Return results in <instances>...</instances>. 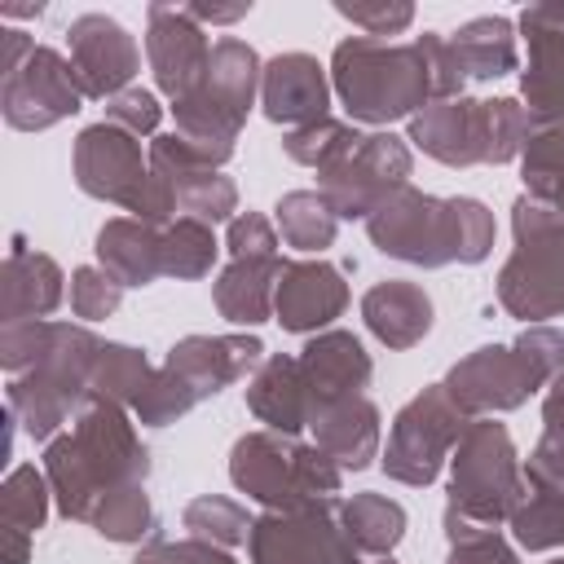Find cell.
Returning a JSON list of instances; mask_svg holds the SVG:
<instances>
[{
	"mask_svg": "<svg viewBox=\"0 0 564 564\" xmlns=\"http://www.w3.org/2000/svg\"><path fill=\"white\" fill-rule=\"evenodd\" d=\"M330 84L357 123H392L414 119L432 101L463 97V66L445 35L423 31L410 44L348 35L335 44Z\"/></svg>",
	"mask_w": 564,
	"mask_h": 564,
	"instance_id": "6da1fadb",
	"label": "cell"
},
{
	"mask_svg": "<svg viewBox=\"0 0 564 564\" xmlns=\"http://www.w3.org/2000/svg\"><path fill=\"white\" fill-rule=\"evenodd\" d=\"M145 471H150V454L128 410L101 397H88L70 432L48 441L44 449V476L66 520L93 524L97 507L123 485H145Z\"/></svg>",
	"mask_w": 564,
	"mask_h": 564,
	"instance_id": "7a4b0ae2",
	"label": "cell"
},
{
	"mask_svg": "<svg viewBox=\"0 0 564 564\" xmlns=\"http://www.w3.org/2000/svg\"><path fill=\"white\" fill-rule=\"evenodd\" d=\"M366 234L383 256L405 264H480L494 247V212L480 198H436L405 185L375 207Z\"/></svg>",
	"mask_w": 564,
	"mask_h": 564,
	"instance_id": "3957f363",
	"label": "cell"
},
{
	"mask_svg": "<svg viewBox=\"0 0 564 564\" xmlns=\"http://www.w3.org/2000/svg\"><path fill=\"white\" fill-rule=\"evenodd\" d=\"M564 370V335L555 326H529L516 344H485L449 366L445 392L476 419L520 410L538 388Z\"/></svg>",
	"mask_w": 564,
	"mask_h": 564,
	"instance_id": "277c9868",
	"label": "cell"
},
{
	"mask_svg": "<svg viewBox=\"0 0 564 564\" xmlns=\"http://www.w3.org/2000/svg\"><path fill=\"white\" fill-rule=\"evenodd\" d=\"M410 141L445 167L511 163L529 141V110L516 97L432 101L410 119Z\"/></svg>",
	"mask_w": 564,
	"mask_h": 564,
	"instance_id": "5b68a950",
	"label": "cell"
},
{
	"mask_svg": "<svg viewBox=\"0 0 564 564\" xmlns=\"http://www.w3.org/2000/svg\"><path fill=\"white\" fill-rule=\"evenodd\" d=\"M229 480L238 485V494H247L264 511H286L317 498H335L344 485V467L317 445L260 427L234 441Z\"/></svg>",
	"mask_w": 564,
	"mask_h": 564,
	"instance_id": "8992f818",
	"label": "cell"
},
{
	"mask_svg": "<svg viewBox=\"0 0 564 564\" xmlns=\"http://www.w3.org/2000/svg\"><path fill=\"white\" fill-rule=\"evenodd\" d=\"M260 75H264V62L247 40H238V35L216 40L203 84L189 97L172 101L176 132L185 141H194L198 150H207L216 163H229L234 141L247 123V110L256 106Z\"/></svg>",
	"mask_w": 564,
	"mask_h": 564,
	"instance_id": "52a82bcc",
	"label": "cell"
},
{
	"mask_svg": "<svg viewBox=\"0 0 564 564\" xmlns=\"http://www.w3.org/2000/svg\"><path fill=\"white\" fill-rule=\"evenodd\" d=\"M524 498V467L516 458L511 432L494 419H471L449 454V498L445 520L498 529Z\"/></svg>",
	"mask_w": 564,
	"mask_h": 564,
	"instance_id": "ba28073f",
	"label": "cell"
},
{
	"mask_svg": "<svg viewBox=\"0 0 564 564\" xmlns=\"http://www.w3.org/2000/svg\"><path fill=\"white\" fill-rule=\"evenodd\" d=\"M516 251L498 273V304L520 322H546L564 313V216L520 194L511 207Z\"/></svg>",
	"mask_w": 564,
	"mask_h": 564,
	"instance_id": "9c48e42d",
	"label": "cell"
},
{
	"mask_svg": "<svg viewBox=\"0 0 564 564\" xmlns=\"http://www.w3.org/2000/svg\"><path fill=\"white\" fill-rule=\"evenodd\" d=\"M75 181L84 194L101 203H119L145 225H172L176 220V194L163 176L150 172V159L141 154V137L123 132L119 123H93L75 141Z\"/></svg>",
	"mask_w": 564,
	"mask_h": 564,
	"instance_id": "30bf717a",
	"label": "cell"
},
{
	"mask_svg": "<svg viewBox=\"0 0 564 564\" xmlns=\"http://www.w3.org/2000/svg\"><path fill=\"white\" fill-rule=\"evenodd\" d=\"M101 339L88 326L53 322L48 352L26 370L9 379V414L26 427L31 441H48L70 414L88 405V375L97 361Z\"/></svg>",
	"mask_w": 564,
	"mask_h": 564,
	"instance_id": "8fae6325",
	"label": "cell"
},
{
	"mask_svg": "<svg viewBox=\"0 0 564 564\" xmlns=\"http://www.w3.org/2000/svg\"><path fill=\"white\" fill-rule=\"evenodd\" d=\"M467 423H471V414L445 392V383H432L419 397H410L388 427V445H383L388 480H401L414 489L432 485L441 476V467L449 463Z\"/></svg>",
	"mask_w": 564,
	"mask_h": 564,
	"instance_id": "7c38bea8",
	"label": "cell"
},
{
	"mask_svg": "<svg viewBox=\"0 0 564 564\" xmlns=\"http://www.w3.org/2000/svg\"><path fill=\"white\" fill-rule=\"evenodd\" d=\"M410 185V145L392 132H370L352 154L317 172V194L339 220H370L397 189Z\"/></svg>",
	"mask_w": 564,
	"mask_h": 564,
	"instance_id": "4fadbf2b",
	"label": "cell"
},
{
	"mask_svg": "<svg viewBox=\"0 0 564 564\" xmlns=\"http://www.w3.org/2000/svg\"><path fill=\"white\" fill-rule=\"evenodd\" d=\"M247 551H251V564H348V560H361L339 524L335 498L256 516Z\"/></svg>",
	"mask_w": 564,
	"mask_h": 564,
	"instance_id": "5bb4252c",
	"label": "cell"
},
{
	"mask_svg": "<svg viewBox=\"0 0 564 564\" xmlns=\"http://www.w3.org/2000/svg\"><path fill=\"white\" fill-rule=\"evenodd\" d=\"M79 101H84V93L75 84L70 57L48 44H35L26 53V62L4 75V88H0L4 123L18 132H44V128L70 119L79 110Z\"/></svg>",
	"mask_w": 564,
	"mask_h": 564,
	"instance_id": "9a60e30c",
	"label": "cell"
},
{
	"mask_svg": "<svg viewBox=\"0 0 564 564\" xmlns=\"http://www.w3.org/2000/svg\"><path fill=\"white\" fill-rule=\"evenodd\" d=\"M66 57H70L79 93L97 101L128 93L141 70V48L132 31L106 13H79L66 26Z\"/></svg>",
	"mask_w": 564,
	"mask_h": 564,
	"instance_id": "2e32d148",
	"label": "cell"
},
{
	"mask_svg": "<svg viewBox=\"0 0 564 564\" xmlns=\"http://www.w3.org/2000/svg\"><path fill=\"white\" fill-rule=\"evenodd\" d=\"M145 57H150L159 93L181 101L203 84L207 62H212V40L185 13V4H150L145 9Z\"/></svg>",
	"mask_w": 564,
	"mask_h": 564,
	"instance_id": "e0dca14e",
	"label": "cell"
},
{
	"mask_svg": "<svg viewBox=\"0 0 564 564\" xmlns=\"http://www.w3.org/2000/svg\"><path fill=\"white\" fill-rule=\"evenodd\" d=\"M529 70L520 75L529 123L564 128V4H529L520 13Z\"/></svg>",
	"mask_w": 564,
	"mask_h": 564,
	"instance_id": "ac0fdd59",
	"label": "cell"
},
{
	"mask_svg": "<svg viewBox=\"0 0 564 564\" xmlns=\"http://www.w3.org/2000/svg\"><path fill=\"white\" fill-rule=\"evenodd\" d=\"M260 361H264V344L256 335H185L181 344H172L163 370L194 401H207L220 388L247 379V370H256Z\"/></svg>",
	"mask_w": 564,
	"mask_h": 564,
	"instance_id": "d6986e66",
	"label": "cell"
},
{
	"mask_svg": "<svg viewBox=\"0 0 564 564\" xmlns=\"http://www.w3.org/2000/svg\"><path fill=\"white\" fill-rule=\"evenodd\" d=\"M348 304V282L326 260H286L273 295V317L291 335H308L330 326Z\"/></svg>",
	"mask_w": 564,
	"mask_h": 564,
	"instance_id": "ffe728a7",
	"label": "cell"
},
{
	"mask_svg": "<svg viewBox=\"0 0 564 564\" xmlns=\"http://www.w3.org/2000/svg\"><path fill=\"white\" fill-rule=\"evenodd\" d=\"M300 375L308 383V397H313V419L322 410H330L335 401H348V397H361V388L370 383L375 366H370V352L361 348L357 335L348 330H322L304 344L300 352ZM313 427V423H308Z\"/></svg>",
	"mask_w": 564,
	"mask_h": 564,
	"instance_id": "44dd1931",
	"label": "cell"
},
{
	"mask_svg": "<svg viewBox=\"0 0 564 564\" xmlns=\"http://www.w3.org/2000/svg\"><path fill=\"white\" fill-rule=\"evenodd\" d=\"M260 106H264V119L286 123V128H304V123L326 119L330 84H326L322 62L308 53L269 57L264 75H260Z\"/></svg>",
	"mask_w": 564,
	"mask_h": 564,
	"instance_id": "7402d4cb",
	"label": "cell"
},
{
	"mask_svg": "<svg viewBox=\"0 0 564 564\" xmlns=\"http://www.w3.org/2000/svg\"><path fill=\"white\" fill-rule=\"evenodd\" d=\"M247 410L269 432H282V436L304 432L313 423V397L300 375V357H286V352L264 357L247 383Z\"/></svg>",
	"mask_w": 564,
	"mask_h": 564,
	"instance_id": "603a6c76",
	"label": "cell"
},
{
	"mask_svg": "<svg viewBox=\"0 0 564 564\" xmlns=\"http://www.w3.org/2000/svg\"><path fill=\"white\" fill-rule=\"evenodd\" d=\"M97 269H106L119 286H150L163 278V229L137 216H115L97 234Z\"/></svg>",
	"mask_w": 564,
	"mask_h": 564,
	"instance_id": "cb8c5ba5",
	"label": "cell"
},
{
	"mask_svg": "<svg viewBox=\"0 0 564 564\" xmlns=\"http://www.w3.org/2000/svg\"><path fill=\"white\" fill-rule=\"evenodd\" d=\"M361 317H366V330L379 344L401 352V348H414L432 330V300L419 282L388 278V282H375L361 295Z\"/></svg>",
	"mask_w": 564,
	"mask_h": 564,
	"instance_id": "d4e9b609",
	"label": "cell"
},
{
	"mask_svg": "<svg viewBox=\"0 0 564 564\" xmlns=\"http://www.w3.org/2000/svg\"><path fill=\"white\" fill-rule=\"evenodd\" d=\"M282 256H260V260H229L212 286V300L225 322L234 326H260L273 317V295L282 278Z\"/></svg>",
	"mask_w": 564,
	"mask_h": 564,
	"instance_id": "484cf974",
	"label": "cell"
},
{
	"mask_svg": "<svg viewBox=\"0 0 564 564\" xmlns=\"http://www.w3.org/2000/svg\"><path fill=\"white\" fill-rule=\"evenodd\" d=\"M0 291H4V326L9 322H44L66 295L62 269L48 256L26 251L22 242L9 251V260L0 269Z\"/></svg>",
	"mask_w": 564,
	"mask_h": 564,
	"instance_id": "4316f807",
	"label": "cell"
},
{
	"mask_svg": "<svg viewBox=\"0 0 564 564\" xmlns=\"http://www.w3.org/2000/svg\"><path fill=\"white\" fill-rule=\"evenodd\" d=\"M313 436H317V449H326L339 467L361 471L370 467V458H379V410L370 397L335 401L313 419Z\"/></svg>",
	"mask_w": 564,
	"mask_h": 564,
	"instance_id": "83f0119b",
	"label": "cell"
},
{
	"mask_svg": "<svg viewBox=\"0 0 564 564\" xmlns=\"http://www.w3.org/2000/svg\"><path fill=\"white\" fill-rule=\"evenodd\" d=\"M467 79H502L520 66L511 18H471L454 35H445Z\"/></svg>",
	"mask_w": 564,
	"mask_h": 564,
	"instance_id": "f1b7e54d",
	"label": "cell"
},
{
	"mask_svg": "<svg viewBox=\"0 0 564 564\" xmlns=\"http://www.w3.org/2000/svg\"><path fill=\"white\" fill-rule=\"evenodd\" d=\"M48 476H40L35 467H13L4 489H0V507H4V564H26L31 551V533H40L44 516H48Z\"/></svg>",
	"mask_w": 564,
	"mask_h": 564,
	"instance_id": "f546056e",
	"label": "cell"
},
{
	"mask_svg": "<svg viewBox=\"0 0 564 564\" xmlns=\"http://www.w3.org/2000/svg\"><path fill=\"white\" fill-rule=\"evenodd\" d=\"M339 524L357 555H392V546L405 538V507L383 494H352L339 502Z\"/></svg>",
	"mask_w": 564,
	"mask_h": 564,
	"instance_id": "4dcf8cb0",
	"label": "cell"
},
{
	"mask_svg": "<svg viewBox=\"0 0 564 564\" xmlns=\"http://www.w3.org/2000/svg\"><path fill=\"white\" fill-rule=\"evenodd\" d=\"M273 220H278L282 242L295 247V251H304V256L326 251L335 242V234H339V216L330 212V203L317 189H291V194H282Z\"/></svg>",
	"mask_w": 564,
	"mask_h": 564,
	"instance_id": "1f68e13d",
	"label": "cell"
},
{
	"mask_svg": "<svg viewBox=\"0 0 564 564\" xmlns=\"http://www.w3.org/2000/svg\"><path fill=\"white\" fill-rule=\"evenodd\" d=\"M520 172H524V194L564 216V128L529 123Z\"/></svg>",
	"mask_w": 564,
	"mask_h": 564,
	"instance_id": "d6a6232c",
	"label": "cell"
},
{
	"mask_svg": "<svg viewBox=\"0 0 564 564\" xmlns=\"http://www.w3.org/2000/svg\"><path fill=\"white\" fill-rule=\"evenodd\" d=\"M150 361L141 348H128V344H101L97 348V361H93V375H88V397H101V401H119V405H132L141 397V388L150 383Z\"/></svg>",
	"mask_w": 564,
	"mask_h": 564,
	"instance_id": "836d02e7",
	"label": "cell"
},
{
	"mask_svg": "<svg viewBox=\"0 0 564 564\" xmlns=\"http://www.w3.org/2000/svg\"><path fill=\"white\" fill-rule=\"evenodd\" d=\"M216 234L212 225L194 220V216H176L172 225H163V278H203L216 264Z\"/></svg>",
	"mask_w": 564,
	"mask_h": 564,
	"instance_id": "e575fe53",
	"label": "cell"
},
{
	"mask_svg": "<svg viewBox=\"0 0 564 564\" xmlns=\"http://www.w3.org/2000/svg\"><path fill=\"white\" fill-rule=\"evenodd\" d=\"M282 145H286V154H291L295 163L326 172L330 163H339L344 154H352V150L361 145V132H357L352 123H344V119H330V115H326V119H317V123L291 128V132L282 137Z\"/></svg>",
	"mask_w": 564,
	"mask_h": 564,
	"instance_id": "d590c367",
	"label": "cell"
},
{
	"mask_svg": "<svg viewBox=\"0 0 564 564\" xmlns=\"http://www.w3.org/2000/svg\"><path fill=\"white\" fill-rule=\"evenodd\" d=\"M93 529L106 538V542H141L159 529V516H154V502L145 494V485H123L115 489L97 516H93Z\"/></svg>",
	"mask_w": 564,
	"mask_h": 564,
	"instance_id": "8d00e7d4",
	"label": "cell"
},
{
	"mask_svg": "<svg viewBox=\"0 0 564 564\" xmlns=\"http://www.w3.org/2000/svg\"><path fill=\"white\" fill-rule=\"evenodd\" d=\"M181 520H185L189 538H203V542H216V546H238V542H247V538H251V524H256L242 502L220 498V494L194 498Z\"/></svg>",
	"mask_w": 564,
	"mask_h": 564,
	"instance_id": "74e56055",
	"label": "cell"
},
{
	"mask_svg": "<svg viewBox=\"0 0 564 564\" xmlns=\"http://www.w3.org/2000/svg\"><path fill=\"white\" fill-rule=\"evenodd\" d=\"M511 533L529 551H555L564 546V494H538L524 485L520 507L511 511Z\"/></svg>",
	"mask_w": 564,
	"mask_h": 564,
	"instance_id": "f35d334b",
	"label": "cell"
},
{
	"mask_svg": "<svg viewBox=\"0 0 564 564\" xmlns=\"http://www.w3.org/2000/svg\"><path fill=\"white\" fill-rule=\"evenodd\" d=\"M176 207L185 216L203 220V225H220V220H234L238 189H234L229 176H220V167L216 172H198V176H189V181L176 185Z\"/></svg>",
	"mask_w": 564,
	"mask_h": 564,
	"instance_id": "ab89813d",
	"label": "cell"
},
{
	"mask_svg": "<svg viewBox=\"0 0 564 564\" xmlns=\"http://www.w3.org/2000/svg\"><path fill=\"white\" fill-rule=\"evenodd\" d=\"M445 538H449V560L445 564H520L511 542L498 529L445 520Z\"/></svg>",
	"mask_w": 564,
	"mask_h": 564,
	"instance_id": "60d3db41",
	"label": "cell"
},
{
	"mask_svg": "<svg viewBox=\"0 0 564 564\" xmlns=\"http://www.w3.org/2000/svg\"><path fill=\"white\" fill-rule=\"evenodd\" d=\"M335 13L348 18L370 40L401 35L414 22V4H405V0H352V4L348 0H335Z\"/></svg>",
	"mask_w": 564,
	"mask_h": 564,
	"instance_id": "b9f144b4",
	"label": "cell"
},
{
	"mask_svg": "<svg viewBox=\"0 0 564 564\" xmlns=\"http://www.w3.org/2000/svg\"><path fill=\"white\" fill-rule=\"evenodd\" d=\"M119 300H123V286H119L106 269L84 264V269L70 273V313H75V317L101 322V317H110V313L119 308Z\"/></svg>",
	"mask_w": 564,
	"mask_h": 564,
	"instance_id": "7bdbcfd3",
	"label": "cell"
},
{
	"mask_svg": "<svg viewBox=\"0 0 564 564\" xmlns=\"http://www.w3.org/2000/svg\"><path fill=\"white\" fill-rule=\"evenodd\" d=\"M159 119H163V106L150 88H128L106 101V123H119L132 137H159Z\"/></svg>",
	"mask_w": 564,
	"mask_h": 564,
	"instance_id": "ee69618b",
	"label": "cell"
},
{
	"mask_svg": "<svg viewBox=\"0 0 564 564\" xmlns=\"http://www.w3.org/2000/svg\"><path fill=\"white\" fill-rule=\"evenodd\" d=\"M278 229L273 220H264L260 212H238L229 220V234H225V251L234 260H260V256H278Z\"/></svg>",
	"mask_w": 564,
	"mask_h": 564,
	"instance_id": "f6af8a7d",
	"label": "cell"
},
{
	"mask_svg": "<svg viewBox=\"0 0 564 564\" xmlns=\"http://www.w3.org/2000/svg\"><path fill=\"white\" fill-rule=\"evenodd\" d=\"M132 564H234V555L216 542L181 538V542H150Z\"/></svg>",
	"mask_w": 564,
	"mask_h": 564,
	"instance_id": "bcb514c9",
	"label": "cell"
},
{
	"mask_svg": "<svg viewBox=\"0 0 564 564\" xmlns=\"http://www.w3.org/2000/svg\"><path fill=\"white\" fill-rule=\"evenodd\" d=\"M185 13L198 22V26H229V22H238V18H247L251 13V0H238V4H185Z\"/></svg>",
	"mask_w": 564,
	"mask_h": 564,
	"instance_id": "7dc6e473",
	"label": "cell"
},
{
	"mask_svg": "<svg viewBox=\"0 0 564 564\" xmlns=\"http://www.w3.org/2000/svg\"><path fill=\"white\" fill-rule=\"evenodd\" d=\"M542 423H546V436L564 441V370L546 383V401H542Z\"/></svg>",
	"mask_w": 564,
	"mask_h": 564,
	"instance_id": "c3c4849f",
	"label": "cell"
},
{
	"mask_svg": "<svg viewBox=\"0 0 564 564\" xmlns=\"http://www.w3.org/2000/svg\"><path fill=\"white\" fill-rule=\"evenodd\" d=\"M0 13H4V18H40L44 4H0Z\"/></svg>",
	"mask_w": 564,
	"mask_h": 564,
	"instance_id": "681fc988",
	"label": "cell"
},
{
	"mask_svg": "<svg viewBox=\"0 0 564 564\" xmlns=\"http://www.w3.org/2000/svg\"><path fill=\"white\" fill-rule=\"evenodd\" d=\"M348 564H397L392 555H375V560H348Z\"/></svg>",
	"mask_w": 564,
	"mask_h": 564,
	"instance_id": "f907efd6",
	"label": "cell"
},
{
	"mask_svg": "<svg viewBox=\"0 0 564 564\" xmlns=\"http://www.w3.org/2000/svg\"><path fill=\"white\" fill-rule=\"evenodd\" d=\"M551 564H564V560H551Z\"/></svg>",
	"mask_w": 564,
	"mask_h": 564,
	"instance_id": "816d5d0a",
	"label": "cell"
}]
</instances>
